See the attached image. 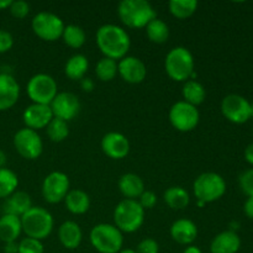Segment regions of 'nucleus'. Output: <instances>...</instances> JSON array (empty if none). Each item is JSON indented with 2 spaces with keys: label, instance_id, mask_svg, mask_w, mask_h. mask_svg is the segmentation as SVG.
<instances>
[{
  "label": "nucleus",
  "instance_id": "1",
  "mask_svg": "<svg viewBox=\"0 0 253 253\" xmlns=\"http://www.w3.org/2000/svg\"><path fill=\"white\" fill-rule=\"evenodd\" d=\"M96 44L104 57L111 59H121L126 57L131 46V40L123 27L114 24L103 25L95 35Z\"/></svg>",
  "mask_w": 253,
  "mask_h": 253
},
{
  "label": "nucleus",
  "instance_id": "2",
  "mask_svg": "<svg viewBox=\"0 0 253 253\" xmlns=\"http://www.w3.org/2000/svg\"><path fill=\"white\" fill-rule=\"evenodd\" d=\"M121 21L132 29L146 27L157 17L155 7L147 0H123L118 6Z\"/></svg>",
  "mask_w": 253,
  "mask_h": 253
},
{
  "label": "nucleus",
  "instance_id": "3",
  "mask_svg": "<svg viewBox=\"0 0 253 253\" xmlns=\"http://www.w3.org/2000/svg\"><path fill=\"white\" fill-rule=\"evenodd\" d=\"M20 219L22 232H25L27 237L39 241L47 239L54 226V220L51 212L41 207H32Z\"/></svg>",
  "mask_w": 253,
  "mask_h": 253
},
{
  "label": "nucleus",
  "instance_id": "4",
  "mask_svg": "<svg viewBox=\"0 0 253 253\" xmlns=\"http://www.w3.org/2000/svg\"><path fill=\"white\" fill-rule=\"evenodd\" d=\"M114 222L121 232L132 234L145 222V209L137 200H121L114 210Z\"/></svg>",
  "mask_w": 253,
  "mask_h": 253
},
{
  "label": "nucleus",
  "instance_id": "5",
  "mask_svg": "<svg viewBox=\"0 0 253 253\" xmlns=\"http://www.w3.org/2000/svg\"><path fill=\"white\" fill-rule=\"evenodd\" d=\"M195 62L193 53L182 46L174 47L167 53L165 68L168 77L175 82H187L194 72Z\"/></svg>",
  "mask_w": 253,
  "mask_h": 253
},
{
  "label": "nucleus",
  "instance_id": "6",
  "mask_svg": "<svg viewBox=\"0 0 253 253\" xmlns=\"http://www.w3.org/2000/svg\"><path fill=\"white\" fill-rule=\"evenodd\" d=\"M90 244L100 253H119L123 250V232L111 224H98L91 229Z\"/></svg>",
  "mask_w": 253,
  "mask_h": 253
},
{
  "label": "nucleus",
  "instance_id": "7",
  "mask_svg": "<svg viewBox=\"0 0 253 253\" xmlns=\"http://www.w3.org/2000/svg\"><path fill=\"white\" fill-rule=\"evenodd\" d=\"M193 190L197 200L205 203H212L224 197L226 192V182L220 174L215 172H205L198 175L193 184Z\"/></svg>",
  "mask_w": 253,
  "mask_h": 253
},
{
  "label": "nucleus",
  "instance_id": "8",
  "mask_svg": "<svg viewBox=\"0 0 253 253\" xmlns=\"http://www.w3.org/2000/svg\"><path fill=\"white\" fill-rule=\"evenodd\" d=\"M57 82L54 81L53 77L46 73L35 74L27 82L26 91L29 98L31 99L34 104H43V105H49L52 103L57 91Z\"/></svg>",
  "mask_w": 253,
  "mask_h": 253
},
{
  "label": "nucleus",
  "instance_id": "9",
  "mask_svg": "<svg viewBox=\"0 0 253 253\" xmlns=\"http://www.w3.org/2000/svg\"><path fill=\"white\" fill-rule=\"evenodd\" d=\"M64 22L58 15L49 11H41L32 19L31 27L37 37L44 41H56L62 37Z\"/></svg>",
  "mask_w": 253,
  "mask_h": 253
},
{
  "label": "nucleus",
  "instance_id": "10",
  "mask_svg": "<svg viewBox=\"0 0 253 253\" xmlns=\"http://www.w3.org/2000/svg\"><path fill=\"white\" fill-rule=\"evenodd\" d=\"M168 116L173 127L180 132H189L194 130L200 120V114L197 106L188 104L184 100L173 104Z\"/></svg>",
  "mask_w": 253,
  "mask_h": 253
},
{
  "label": "nucleus",
  "instance_id": "11",
  "mask_svg": "<svg viewBox=\"0 0 253 253\" xmlns=\"http://www.w3.org/2000/svg\"><path fill=\"white\" fill-rule=\"evenodd\" d=\"M14 147L21 157L26 160H37L43 151V142L37 131L29 127L20 128L14 135Z\"/></svg>",
  "mask_w": 253,
  "mask_h": 253
},
{
  "label": "nucleus",
  "instance_id": "12",
  "mask_svg": "<svg viewBox=\"0 0 253 253\" xmlns=\"http://www.w3.org/2000/svg\"><path fill=\"white\" fill-rule=\"evenodd\" d=\"M221 113L230 123H247L251 119V103L245 96L239 94H229L221 101Z\"/></svg>",
  "mask_w": 253,
  "mask_h": 253
},
{
  "label": "nucleus",
  "instance_id": "13",
  "mask_svg": "<svg viewBox=\"0 0 253 253\" xmlns=\"http://www.w3.org/2000/svg\"><path fill=\"white\" fill-rule=\"evenodd\" d=\"M42 197L49 204H57L64 200L69 192V178L63 172H52L42 183Z\"/></svg>",
  "mask_w": 253,
  "mask_h": 253
},
{
  "label": "nucleus",
  "instance_id": "14",
  "mask_svg": "<svg viewBox=\"0 0 253 253\" xmlns=\"http://www.w3.org/2000/svg\"><path fill=\"white\" fill-rule=\"evenodd\" d=\"M53 118L68 121L73 120L81 110V103L76 94L71 91H62L56 95V98L49 104Z\"/></svg>",
  "mask_w": 253,
  "mask_h": 253
},
{
  "label": "nucleus",
  "instance_id": "15",
  "mask_svg": "<svg viewBox=\"0 0 253 253\" xmlns=\"http://www.w3.org/2000/svg\"><path fill=\"white\" fill-rule=\"evenodd\" d=\"M118 74L130 84H138L145 81L147 69L146 64L140 58L133 56H126L118 63Z\"/></svg>",
  "mask_w": 253,
  "mask_h": 253
},
{
  "label": "nucleus",
  "instance_id": "16",
  "mask_svg": "<svg viewBox=\"0 0 253 253\" xmlns=\"http://www.w3.org/2000/svg\"><path fill=\"white\" fill-rule=\"evenodd\" d=\"M52 119H53V114H52L51 106L43 105V104H31L25 109L22 114V120L26 127L35 131L47 127Z\"/></svg>",
  "mask_w": 253,
  "mask_h": 253
},
{
  "label": "nucleus",
  "instance_id": "17",
  "mask_svg": "<svg viewBox=\"0 0 253 253\" xmlns=\"http://www.w3.org/2000/svg\"><path fill=\"white\" fill-rule=\"evenodd\" d=\"M101 150L111 160H123L130 152V142L123 133L108 132L101 138Z\"/></svg>",
  "mask_w": 253,
  "mask_h": 253
},
{
  "label": "nucleus",
  "instance_id": "18",
  "mask_svg": "<svg viewBox=\"0 0 253 253\" xmlns=\"http://www.w3.org/2000/svg\"><path fill=\"white\" fill-rule=\"evenodd\" d=\"M20 96V85L16 79L7 73H0V111L11 109Z\"/></svg>",
  "mask_w": 253,
  "mask_h": 253
},
{
  "label": "nucleus",
  "instance_id": "19",
  "mask_svg": "<svg viewBox=\"0 0 253 253\" xmlns=\"http://www.w3.org/2000/svg\"><path fill=\"white\" fill-rule=\"evenodd\" d=\"M170 236L179 245H192L198 237V227L189 219L175 220L170 226Z\"/></svg>",
  "mask_w": 253,
  "mask_h": 253
},
{
  "label": "nucleus",
  "instance_id": "20",
  "mask_svg": "<svg viewBox=\"0 0 253 253\" xmlns=\"http://www.w3.org/2000/svg\"><path fill=\"white\" fill-rule=\"evenodd\" d=\"M241 247V239L235 231H222L210 244L211 253H237Z\"/></svg>",
  "mask_w": 253,
  "mask_h": 253
},
{
  "label": "nucleus",
  "instance_id": "21",
  "mask_svg": "<svg viewBox=\"0 0 253 253\" xmlns=\"http://www.w3.org/2000/svg\"><path fill=\"white\" fill-rule=\"evenodd\" d=\"M31 208L32 200L27 193L15 192L9 198L5 199L4 205H2V211H4V214L15 215V216L21 217Z\"/></svg>",
  "mask_w": 253,
  "mask_h": 253
},
{
  "label": "nucleus",
  "instance_id": "22",
  "mask_svg": "<svg viewBox=\"0 0 253 253\" xmlns=\"http://www.w3.org/2000/svg\"><path fill=\"white\" fill-rule=\"evenodd\" d=\"M58 239L63 247L68 250H76L83 240V232L77 222L64 221L58 229Z\"/></svg>",
  "mask_w": 253,
  "mask_h": 253
},
{
  "label": "nucleus",
  "instance_id": "23",
  "mask_svg": "<svg viewBox=\"0 0 253 253\" xmlns=\"http://www.w3.org/2000/svg\"><path fill=\"white\" fill-rule=\"evenodd\" d=\"M118 185L121 194L126 199L136 200V198H140V195L145 192V183L142 178L135 173H125L121 175Z\"/></svg>",
  "mask_w": 253,
  "mask_h": 253
},
{
  "label": "nucleus",
  "instance_id": "24",
  "mask_svg": "<svg viewBox=\"0 0 253 253\" xmlns=\"http://www.w3.org/2000/svg\"><path fill=\"white\" fill-rule=\"evenodd\" d=\"M22 232L21 219L19 216L9 214H2L0 217V240L4 244L16 242Z\"/></svg>",
  "mask_w": 253,
  "mask_h": 253
},
{
  "label": "nucleus",
  "instance_id": "25",
  "mask_svg": "<svg viewBox=\"0 0 253 253\" xmlns=\"http://www.w3.org/2000/svg\"><path fill=\"white\" fill-rule=\"evenodd\" d=\"M64 203L67 210L74 215L85 214L90 208V198L82 189L69 190L64 198Z\"/></svg>",
  "mask_w": 253,
  "mask_h": 253
},
{
  "label": "nucleus",
  "instance_id": "26",
  "mask_svg": "<svg viewBox=\"0 0 253 253\" xmlns=\"http://www.w3.org/2000/svg\"><path fill=\"white\" fill-rule=\"evenodd\" d=\"M89 68V62L84 54H73L64 66V73L72 81H81L85 77Z\"/></svg>",
  "mask_w": 253,
  "mask_h": 253
},
{
  "label": "nucleus",
  "instance_id": "27",
  "mask_svg": "<svg viewBox=\"0 0 253 253\" xmlns=\"http://www.w3.org/2000/svg\"><path fill=\"white\" fill-rule=\"evenodd\" d=\"M165 202L170 209L182 210L189 205L190 198L187 190L182 187H170L163 194Z\"/></svg>",
  "mask_w": 253,
  "mask_h": 253
},
{
  "label": "nucleus",
  "instance_id": "28",
  "mask_svg": "<svg viewBox=\"0 0 253 253\" xmlns=\"http://www.w3.org/2000/svg\"><path fill=\"white\" fill-rule=\"evenodd\" d=\"M182 95L184 98V101L188 104L198 106L203 104L207 96V91H205L204 85L199 83L198 81H187L184 82V85L182 89Z\"/></svg>",
  "mask_w": 253,
  "mask_h": 253
},
{
  "label": "nucleus",
  "instance_id": "29",
  "mask_svg": "<svg viewBox=\"0 0 253 253\" xmlns=\"http://www.w3.org/2000/svg\"><path fill=\"white\" fill-rule=\"evenodd\" d=\"M146 34L151 42L165 43L169 37V27L163 20L156 17L146 26Z\"/></svg>",
  "mask_w": 253,
  "mask_h": 253
},
{
  "label": "nucleus",
  "instance_id": "30",
  "mask_svg": "<svg viewBox=\"0 0 253 253\" xmlns=\"http://www.w3.org/2000/svg\"><path fill=\"white\" fill-rule=\"evenodd\" d=\"M19 178L9 168H0V199H6L16 192Z\"/></svg>",
  "mask_w": 253,
  "mask_h": 253
},
{
  "label": "nucleus",
  "instance_id": "31",
  "mask_svg": "<svg viewBox=\"0 0 253 253\" xmlns=\"http://www.w3.org/2000/svg\"><path fill=\"white\" fill-rule=\"evenodd\" d=\"M170 14L177 19H187L190 17L198 9L197 0H170L169 4Z\"/></svg>",
  "mask_w": 253,
  "mask_h": 253
},
{
  "label": "nucleus",
  "instance_id": "32",
  "mask_svg": "<svg viewBox=\"0 0 253 253\" xmlns=\"http://www.w3.org/2000/svg\"><path fill=\"white\" fill-rule=\"evenodd\" d=\"M64 43L72 48H81L85 43V32L78 25H67L62 34Z\"/></svg>",
  "mask_w": 253,
  "mask_h": 253
},
{
  "label": "nucleus",
  "instance_id": "33",
  "mask_svg": "<svg viewBox=\"0 0 253 253\" xmlns=\"http://www.w3.org/2000/svg\"><path fill=\"white\" fill-rule=\"evenodd\" d=\"M95 74L101 82H110L118 74V62L115 59L103 57L95 67Z\"/></svg>",
  "mask_w": 253,
  "mask_h": 253
},
{
  "label": "nucleus",
  "instance_id": "34",
  "mask_svg": "<svg viewBox=\"0 0 253 253\" xmlns=\"http://www.w3.org/2000/svg\"><path fill=\"white\" fill-rule=\"evenodd\" d=\"M69 135L68 123L61 120V119L53 118L51 123L47 125V136L53 142H62L66 140Z\"/></svg>",
  "mask_w": 253,
  "mask_h": 253
},
{
  "label": "nucleus",
  "instance_id": "35",
  "mask_svg": "<svg viewBox=\"0 0 253 253\" xmlns=\"http://www.w3.org/2000/svg\"><path fill=\"white\" fill-rule=\"evenodd\" d=\"M43 245L39 240L25 237L19 242V251L17 253H43Z\"/></svg>",
  "mask_w": 253,
  "mask_h": 253
},
{
  "label": "nucleus",
  "instance_id": "36",
  "mask_svg": "<svg viewBox=\"0 0 253 253\" xmlns=\"http://www.w3.org/2000/svg\"><path fill=\"white\" fill-rule=\"evenodd\" d=\"M240 188L247 197H253V168L247 169L240 175Z\"/></svg>",
  "mask_w": 253,
  "mask_h": 253
},
{
  "label": "nucleus",
  "instance_id": "37",
  "mask_svg": "<svg viewBox=\"0 0 253 253\" xmlns=\"http://www.w3.org/2000/svg\"><path fill=\"white\" fill-rule=\"evenodd\" d=\"M9 10L14 17H16V19H24V17H26L29 15L30 4L27 1H25V0H16V1L11 2Z\"/></svg>",
  "mask_w": 253,
  "mask_h": 253
},
{
  "label": "nucleus",
  "instance_id": "38",
  "mask_svg": "<svg viewBox=\"0 0 253 253\" xmlns=\"http://www.w3.org/2000/svg\"><path fill=\"white\" fill-rule=\"evenodd\" d=\"M160 246L158 242L153 239H143L140 244L137 245V253H158Z\"/></svg>",
  "mask_w": 253,
  "mask_h": 253
},
{
  "label": "nucleus",
  "instance_id": "39",
  "mask_svg": "<svg viewBox=\"0 0 253 253\" xmlns=\"http://www.w3.org/2000/svg\"><path fill=\"white\" fill-rule=\"evenodd\" d=\"M140 205L143 209H152L156 204H157V195L151 190H145L142 194L140 195Z\"/></svg>",
  "mask_w": 253,
  "mask_h": 253
},
{
  "label": "nucleus",
  "instance_id": "40",
  "mask_svg": "<svg viewBox=\"0 0 253 253\" xmlns=\"http://www.w3.org/2000/svg\"><path fill=\"white\" fill-rule=\"evenodd\" d=\"M14 46V37L10 32L5 30H0V53L10 51L11 47Z\"/></svg>",
  "mask_w": 253,
  "mask_h": 253
},
{
  "label": "nucleus",
  "instance_id": "41",
  "mask_svg": "<svg viewBox=\"0 0 253 253\" xmlns=\"http://www.w3.org/2000/svg\"><path fill=\"white\" fill-rule=\"evenodd\" d=\"M244 211L249 219L253 220V197L247 198V200L245 202L244 205Z\"/></svg>",
  "mask_w": 253,
  "mask_h": 253
},
{
  "label": "nucleus",
  "instance_id": "42",
  "mask_svg": "<svg viewBox=\"0 0 253 253\" xmlns=\"http://www.w3.org/2000/svg\"><path fill=\"white\" fill-rule=\"evenodd\" d=\"M81 86L84 91H91L94 89L93 79L88 78V77H84L83 79H81Z\"/></svg>",
  "mask_w": 253,
  "mask_h": 253
},
{
  "label": "nucleus",
  "instance_id": "43",
  "mask_svg": "<svg viewBox=\"0 0 253 253\" xmlns=\"http://www.w3.org/2000/svg\"><path fill=\"white\" fill-rule=\"evenodd\" d=\"M17 251H19V244H16V242H7V244H5V253H17Z\"/></svg>",
  "mask_w": 253,
  "mask_h": 253
},
{
  "label": "nucleus",
  "instance_id": "44",
  "mask_svg": "<svg viewBox=\"0 0 253 253\" xmlns=\"http://www.w3.org/2000/svg\"><path fill=\"white\" fill-rule=\"evenodd\" d=\"M245 160L253 166V143L249 145L245 150Z\"/></svg>",
  "mask_w": 253,
  "mask_h": 253
},
{
  "label": "nucleus",
  "instance_id": "45",
  "mask_svg": "<svg viewBox=\"0 0 253 253\" xmlns=\"http://www.w3.org/2000/svg\"><path fill=\"white\" fill-rule=\"evenodd\" d=\"M183 253H202V250L197 246H193V245H189L187 249L183 251Z\"/></svg>",
  "mask_w": 253,
  "mask_h": 253
},
{
  "label": "nucleus",
  "instance_id": "46",
  "mask_svg": "<svg viewBox=\"0 0 253 253\" xmlns=\"http://www.w3.org/2000/svg\"><path fill=\"white\" fill-rule=\"evenodd\" d=\"M6 165V155L2 150H0V168H5Z\"/></svg>",
  "mask_w": 253,
  "mask_h": 253
},
{
  "label": "nucleus",
  "instance_id": "47",
  "mask_svg": "<svg viewBox=\"0 0 253 253\" xmlns=\"http://www.w3.org/2000/svg\"><path fill=\"white\" fill-rule=\"evenodd\" d=\"M12 0H0V10L9 9L10 5H11Z\"/></svg>",
  "mask_w": 253,
  "mask_h": 253
},
{
  "label": "nucleus",
  "instance_id": "48",
  "mask_svg": "<svg viewBox=\"0 0 253 253\" xmlns=\"http://www.w3.org/2000/svg\"><path fill=\"white\" fill-rule=\"evenodd\" d=\"M119 253H137V252H136L135 250H132V249H124V250H121V251Z\"/></svg>",
  "mask_w": 253,
  "mask_h": 253
},
{
  "label": "nucleus",
  "instance_id": "49",
  "mask_svg": "<svg viewBox=\"0 0 253 253\" xmlns=\"http://www.w3.org/2000/svg\"><path fill=\"white\" fill-rule=\"evenodd\" d=\"M197 202H198V207H200V208H202V207H204V205H205V203L200 202V200H197Z\"/></svg>",
  "mask_w": 253,
  "mask_h": 253
},
{
  "label": "nucleus",
  "instance_id": "50",
  "mask_svg": "<svg viewBox=\"0 0 253 253\" xmlns=\"http://www.w3.org/2000/svg\"><path fill=\"white\" fill-rule=\"evenodd\" d=\"M251 119H253V103L251 104Z\"/></svg>",
  "mask_w": 253,
  "mask_h": 253
}]
</instances>
